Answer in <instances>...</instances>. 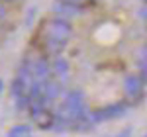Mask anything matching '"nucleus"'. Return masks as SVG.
<instances>
[{
	"mask_svg": "<svg viewBox=\"0 0 147 137\" xmlns=\"http://www.w3.org/2000/svg\"><path fill=\"white\" fill-rule=\"evenodd\" d=\"M120 39V30L118 26H114L112 22H104L98 26L96 30V41L102 43V45H112Z\"/></svg>",
	"mask_w": 147,
	"mask_h": 137,
	"instance_id": "nucleus-1",
	"label": "nucleus"
}]
</instances>
